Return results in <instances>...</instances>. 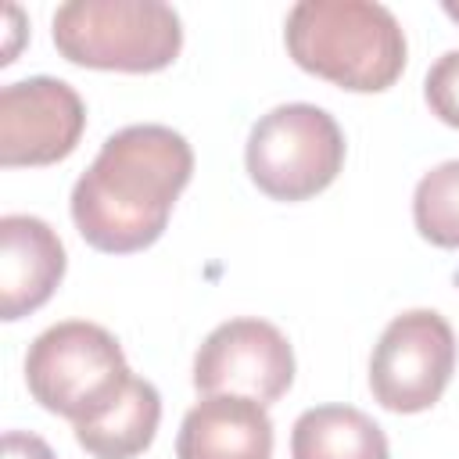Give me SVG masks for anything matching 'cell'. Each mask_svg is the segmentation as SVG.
<instances>
[{"mask_svg":"<svg viewBox=\"0 0 459 459\" xmlns=\"http://www.w3.org/2000/svg\"><path fill=\"white\" fill-rule=\"evenodd\" d=\"M273 420L262 402L204 394L179 423L176 459H269Z\"/></svg>","mask_w":459,"mask_h":459,"instance_id":"30bf717a","label":"cell"},{"mask_svg":"<svg viewBox=\"0 0 459 459\" xmlns=\"http://www.w3.org/2000/svg\"><path fill=\"white\" fill-rule=\"evenodd\" d=\"M294 459H391L384 430L355 405H316L294 420Z\"/></svg>","mask_w":459,"mask_h":459,"instance_id":"7c38bea8","label":"cell"},{"mask_svg":"<svg viewBox=\"0 0 459 459\" xmlns=\"http://www.w3.org/2000/svg\"><path fill=\"white\" fill-rule=\"evenodd\" d=\"M412 222L423 240L459 247V158L434 165L412 194Z\"/></svg>","mask_w":459,"mask_h":459,"instance_id":"4fadbf2b","label":"cell"},{"mask_svg":"<svg viewBox=\"0 0 459 459\" xmlns=\"http://www.w3.org/2000/svg\"><path fill=\"white\" fill-rule=\"evenodd\" d=\"M441 7H445V14H448V18H455V22H459V0H445Z\"/></svg>","mask_w":459,"mask_h":459,"instance_id":"2e32d148","label":"cell"},{"mask_svg":"<svg viewBox=\"0 0 459 459\" xmlns=\"http://www.w3.org/2000/svg\"><path fill=\"white\" fill-rule=\"evenodd\" d=\"M194 176V151L169 126H126L111 133L72 186V219L82 240L104 255L151 247Z\"/></svg>","mask_w":459,"mask_h":459,"instance_id":"6da1fadb","label":"cell"},{"mask_svg":"<svg viewBox=\"0 0 459 459\" xmlns=\"http://www.w3.org/2000/svg\"><path fill=\"white\" fill-rule=\"evenodd\" d=\"M4 459H57L54 448L29 430H7L4 434Z\"/></svg>","mask_w":459,"mask_h":459,"instance_id":"9a60e30c","label":"cell"},{"mask_svg":"<svg viewBox=\"0 0 459 459\" xmlns=\"http://www.w3.org/2000/svg\"><path fill=\"white\" fill-rule=\"evenodd\" d=\"M244 165L251 183L273 201H305L326 190L344 165V133L316 104H280L247 136Z\"/></svg>","mask_w":459,"mask_h":459,"instance_id":"5b68a950","label":"cell"},{"mask_svg":"<svg viewBox=\"0 0 459 459\" xmlns=\"http://www.w3.org/2000/svg\"><path fill=\"white\" fill-rule=\"evenodd\" d=\"M129 377L133 373L115 333L86 319L47 326L25 355V384L32 398L72 423H86L104 412Z\"/></svg>","mask_w":459,"mask_h":459,"instance_id":"277c9868","label":"cell"},{"mask_svg":"<svg viewBox=\"0 0 459 459\" xmlns=\"http://www.w3.org/2000/svg\"><path fill=\"white\" fill-rule=\"evenodd\" d=\"M290 384V341L265 319L219 323L194 355V387L201 394H240L269 405L283 398Z\"/></svg>","mask_w":459,"mask_h":459,"instance_id":"52a82bcc","label":"cell"},{"mask_svg":"<svg viewBox=\"0 0 459 459\" xmlns=\"http://www.w3.org/2000/svg\"><path fill=\"white\" fill-rule=\"evenodd\" d=\"M161 420V394L151 380L129 377L122 394L86 423H75V441L93 459H133L151 448Z\"/></svg>","mask_w":459,"mask_h":459,"instance_id":"8fae6325","label":"cell"},{"mask_svg":"<svg viewBox=\"0 0 459 459\" xmlns=\"http://www.w3.org/2000/svg\"><path fill=\"white\" fill-rule=\"evenodd\" d=\"M65 276V244L36 215L0 219V316L22 319L50 301Z\"/></svg>","mask_w":459,"mask_h":459,"instance_id":"9c48e42d","label":"cell"},{"mask_svg":"<svg viewBox=\"0 0 459 459\" xmlns=\"http://www.w3.org/2000/svg\"><path fill=\"white\" fill-rule=\"evenodd\" d=\"M65 61L104 72H158L179 57L183 25L161 0H68L54 11Z\"/></svg>","mask_w":459,"mask_h":459,"instance_id":"3957f363","label":"cell"},{"mask_svg":"<svg viewBox=\"0 0 459 459\" xmlns=\"http://www.w3.org/2000/svg\"><path fill=\"white\" fill-rule=\"evenodd\" d=\"M455 369V333L434 308H412L394 316L369 359L373 398L391 412L430 409Z\"/></svg>","mask_w":459,"mask_h":459,"instance_id":"8992f818","label":"cell"},{"mask_svg":"<svg viewBox=\"0 0 459 459\" xmlns=\"http://www.w3.org/2000/svg\"><path fill=\"white\" fill-rule=\"evenodd\" d=\"M86 129V104L65 79L32 75L0 90V165L65 161Z\"/></svg>","mask_w":459,"mask_h":459,"instance_id":"ba28073f","label":"cell"},{"mask_svg":"<svg viewBox=\"0 0 459 459\" xmlns=\"http://www.w3.org/2000/svg\"><path fill=\"white\" fill-rule=\"evenodd\" d=\"M283 39L298 68L355 93H380L405 68V32L373 0H301Z\"/></svg>","mask_w":459,"mask_h":459,"instance_id":"7a4b0ae2","label":"cell"},{"mask_svg":"<svg viewBox=\"0 0 459 459\" xmlns=\"http://www.w3.org/2000/svg\"><path fill=\"white\" fill-rule=\"evenodd\" d=\"M423 97L445 126L459 129V50H448L430 65L427 82H423Z\"/></svg>","mask_w":459,"mask_h":459,"instance_id":"5bb4252c","label":"cell"}]
</instances>
